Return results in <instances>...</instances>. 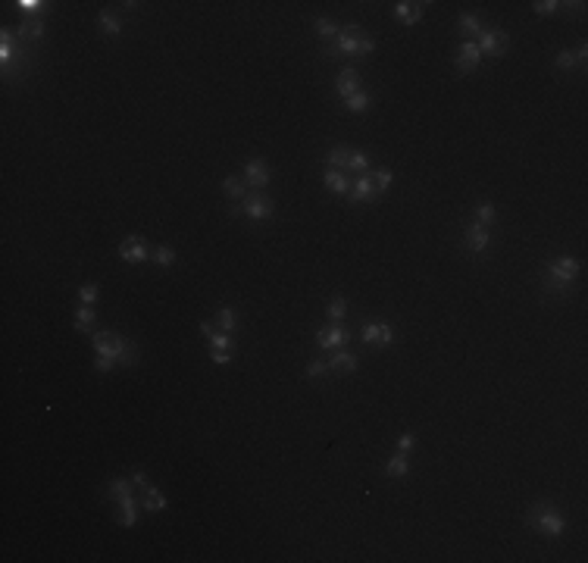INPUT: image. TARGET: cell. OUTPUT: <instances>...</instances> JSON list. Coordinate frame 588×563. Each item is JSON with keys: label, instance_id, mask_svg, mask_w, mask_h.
<instances>
[{"label": "cell", "instance_id": "16", "mask_svg": "<svg viewBox=\"0 0 588 563\" xmlns=\"http://www.w3.org/2000/svg\"><path fill=\"white\" fill-rule=\"evenodd\" d=\"M357 91H360V69L353 63H344V69L335 75V94H338V100H347Z\"/></svg>", "mask_w": 588, "mask_h": 563}, {"label": "cell", "instance_id": "31", "mask_svg": "<svg viewBox=\"0 0 588 563\" xmlns=\"http://www.w3.org/2000/svg\"><path fill=\"white\" fill-rule=\"evenodd\" d=\"M223 194L229 197L232 203H241L248 197V185H244L241 176H226L223 178Z\"/></svg>", "mask_w": 588, "mask_h": 563}, {"label": "cell", "instance_id": "35", "mask_svg": "<svg viewBox=\"0 0 588 563\" xmlns=\"http://www.w3.org/2000/svg\"><path fill=\"white\" fill-rule=\"evenodd\" d=\"M347 307H351V301H347V297H341V295H335L332 301L326 304V316H329V322H344Z\"/></svg>", "mask_w": 588, "mask_h": 563}, {"label": "cell", "instance_id": "42", "mask_svg": "<svg viewBox=\"0 0 588 563\" xmlns=\"http://www.w3.org/2000/svg\"><path fill=\"white\" fill-rule=\"evenodd\" d=\"M532 10H535V16H554V13H560V0H535L532 3Z\"/></svg>", "mask_w": 588, "mask_h": 563}, {"label": "cell", "instance_id": "47", "mask_svg": "<svg viewBox=\"0 0 588 563\" xmlns=\"http://www.w3.org/2000/svg\"><path fill=\"white\" fill-rule=\"evenodd\" d=\"M573 53H576V59H579V66L588 63V44H585V41H579V47H576Z\"/></svg>", "mask_w": 588, "mask_h": 563}, {"label": "cell", "instance_id": "19", "mask_svg": "<svg viewBox=\"0 0 588 563\" xmlns=\"http://www.w3.org/2000/svg\"><path fill=\"white\" fill-rule=\"evenodd\" d=\"M98 28L104 32V38H110V41H116V38H122V28H125V22H122V16L119 13H113V10H100L98 13Z\"/></svg>", "mask_w": 588, "mask_h": 563}, {"label": "cell", "instance_id": "14", "mask_svg": "<svg viewBox=\"0 0 588 563\" xmlns=\"http://www.w3.org/2000/svg\"><path fill=\"white\" fill-rule=\"evenodd\" d=\"M379 191H376L373 178H369V172H363V176L351 178V191H347V201L357 203V207H363V203H376L379 201Z\"/></svg>", "mask_w": 588, "mask_h": 563}, {"label": "cell", "instance_id": "38", "mask_svg": "<svg viewBox=\"0 0 588 563\" xmlns=\"http://www.w3.org/2000/svg\"><path fill=\"white\" fill-rule=\"evenodd\" d=\"M176 248H169V244H160V248H154V254H151V263H157L160 269H169V266H176Z\"/></svg>", "mask_w": 588, "mask_h": 563}, {"label": "cell", "instance_id": "24", "mask_svg": "<svg viewBox=\"0 0 588 563\" xmlns=\"http://www.w3.org/2000/svg\"><path fill=\"white\" fill-rule=\"evenodd\" d=\"M457 28H460V35H463V41H476L479 35H482L485 22H482V16H479V13H460L457 16Z\"/></svg>", "mask_w": 588, "mask_h": 563}, {"label": "cell", "instance_id": "34", "mask_svg": "<svg viewBox=\"0 0 588 563\" xmlns=\"http://www.w3.org/2000/svg\"><path fill=\"white\" fill-rule=\"evenodd\" d=\"M347 157H351V147H347V145L329 147V154H326V169H341V172H347Z\"/></svg>", "mask_w": 588, "mask_h": 563}, {"label": "cell", "instance_id": "40", "mask_svg": "<svg viewBox=\"0 0 588 563\" xmlns=\"http://www.w3.org/2000/svg\"><path fill=\"white\" fill-rule=\"evenodd\" d=\"M207 341H210V351H235V338H232V332H219V329H216Z\"/></svg>", "mask_w": 588, "mask_h": 563}, {"label": "cell", "instance_id": "48", "mask_svg": "<svg viewBox=\"0 0 588 563\" xmlns=\"http://www.w3.org/2000/svg\"><path fill=\"white\" fill-rule=\"evenodd\" d=\"M216 332V322H210V320H201V335L203 338H210V335Z\"/></svg>", "mask_w": 588, "mask_h": 563}, {"label": "cell", "instance_id": "4", "mask_svg": "<svg viewBox=\"0 0 588 563\" xmlns=\"http://www.w3.org/2000/svg\"><path fill=\"white\" fill-rule=\"evenodd\" d=\"M526 526L535 529L538 535H544V538H560L563 532H567V517H563L551 501H535V504L526 510Z\"/></svg>", "mask_w": 588, "mask_h": 563}, {"label": "cell", "instance_id": "25", "mask_svg": "<svg viewBox=\"0 0 588 563\" xmlns=\"http://www.w3.org/2000/svg\"><path fill=\"white\" fill-rule=\"evenodd\" d=\"M116 363L119 367H135L138 363V344L131 338H125V335H116Z\"/></svg>", "mask_w": 588, "mask_h": 563}, {"label": "cell", "instance_id": "13", "mask_svg": "<svg viewBox=\"0 0 588 563\" xmlns=\"http://www.w3.org/2000/svg\"><path fill=\"white\" fill-rule=\"evenodd\" d=\"M154 248L147 241H141L138 235H129L122 244H119V260L129 263V266H138V263H151Z\"/></svg>", "mask_w": 588, "mask_h": 563}, {"label": "cell", "instance_id": "18", "mask_svg": "<svg viewBox=\"0 0 588 563\" xmlns=\"http://www.w3.org/2000/svg\"><path fill=\"white\" fill-rule=\"evenodd\" d=\"M425 7L429 3H416V0H401V3H394V19L401 22V26H416L419 19L425 16Z\"/></svg>", "mask_w": 588, "mask_h": 563}, {"label": "cell", "instance_id": "2", "mask_svg": "<svg viewBox=\"0 0 588 563\" xmlns=\"http://www.w3.org/2000/svg\"><path fill=\"white\" fill-rule=\"evenodd\" d=\"M35 66V53L26 50V47L16 44L13 28H3L0 32V73L7 82H22Z\"/></svg>", "mask_w": 588, "mask_h": 563}, {"label": "cell", "instance_id": "21", "mask_svg": "<svg viewBox=\"0 0 588 563\" xmlns=\"http://www.w3.org/2000/svg\"><path fill=\"white\" fill-rule=\"evenodd\" d=\"M116 523L122 526V529H131V526L138 523V513H141V504H138V498L131 495V498H122V501H116Z\"/></svg>", "mask_w": 588, "mask_h": 563}, {"label": "cell", "instance_id": "26", "mask_svg": "<svg viewBox=\"0 0 588 563\" xmlns=\"http://www.w3.org/2000/svg\"><path fill=\"white\" fill-rule=\"evenodd\" d=\"M72 329H75V332H82V335H91L94 329H98V310L82 304V307L75 310V316H72Z\"/></svg>", "mask_w": 588, "mask_h": 563}, {"label": "cell", "instance_id": "37", "mask_svg": "<svg viewBox=\"0 0 588 563\" xmlns=\"http://www.w3.org/2000/svg\"><path fill=\"white\" fill-rule=\"evenodd\" d=\"M369 178H373L376 191H379V194H385V191L392 188V182H394V172L388 169V166H376V169H369Z\"/></svg>", "mask_w": 588, "mask_h": 563}, {"label": "cell", "instance_id": "33", "mask_svg": "<svg viewBox=\"0 0 588 563\" xmlns=\"http://www.w3.org/2000/svg\"><path fill=\"white\" fill-rule=\"evenodd\" d=\"M107 495H110L113 504H116V501H122V498H131V495H135V491H131V479L113 476L110 482H107Z\"/></svg>", "mask_w": 588, "mask_h": 563}, {"label": "cell", "instance_id": "39", "mask_svg": "<svg viewBox=\"0 0 588 563\" xmlns=\"http://www.w3.org/2000/svg\"><path fill=\"white\" fill-rule=\"evenodd\" d=\"M216 329L219 332H235L238 329V313L232 307H219L216 310Z\"/></svg>", "mask_w": 588, "mask_h": 563}, {"label": "cell", "instance_id": "8", "mask_svg": "<svg viewBox=\"0 0 588 563\" xmlns=\"http://www.w3.org/2000/svg\"><path fill=\"white\" fill-rule=\"evenodd\" d=\"M488 248H491V229L479 225L476 219L463 223V229H460V250L482 257V254H488Z\"/></svg>", "mask_w": 588, "mask_h": 563}, {"label": "cell", "instance_id": "3", "mask_svg": "<svg viewBox=\"0 0 588 563\" xmlns=\"http://www.w3.org/2000/svg\"><path fill=\"white\" fill-rule=\"evenodd\" d=\"M376 50V41L360 35V26L357 22H347L341 26V35L332 41V44H322L320 47V57L326 59H341V57H369Z\"/></svg>", "mask_w": 588, "mask_h": 563}, {"label": "cell", "instance_id": "41", "mask_svg": "<svg viewBox=\"0 0 588 563\" xmlns=\"http://www.w3.org/2000/svg\"><path fill=\"white\" fill-rule=\"evenodd\" d=\"M304 373H307V379H332V369H329V360H310Z\"/></svg>", "mask_w": 588, "mask_h": 563}, {"label": "cell", "instance_id": "44", "mask_svg": "<svg viewBox=\"0 0 588 563\" xmlns=\"http://www.w3.org/2000/svg\"><path fill=\"white\" fill-rule=\"evenodd\" d=\"M413 447H416V435H413V432H401V439H398V451H401V454H410Z\"/></svg>", "mask_w": 588, "mask_h": 563}, {"label": "cell", "instance_id": "29", "mask_svg": "<svg viewBox=\"0 0 588 563\" xmlns=\"http://www.w3.org/2000/svg\"><path fill=\"white\" fill-rule=\"evenodd\" d=\"M410 454H401V451H394L392 457L385 460V476L388 479H404L407 472H410Z\"/></svg>", "mask_w": 588, "mask_h": 563}, {"label": "cell", "instance_id": "9", "mask_svg": "<svg viewBox=\"0 0 588 563\" xmlns=\"http://www.w3.org/2000/svg\"><path fill=\"white\" fill-rule=\"evenodd\" d=\"M476 44H479V50H482V59L485 57L501 59L504 53H507V47H510V35L504 32V28H497V26H485L482 35L476 38Z\"/></svg>", "mask_w": 588, "mask_h": 563}, {"label": "cell", "instance_id": "23", "mask_svg": "<svg viewBox=\"0 0 588 563\" xmlns=\"http://www.w3.org/2000/svg\"><path fill=\"white\" fill-rule=\"evenodd\" d=\"M13 10L22 13L26 19H44V16L53 10V3H47V0H16Z\"/></svg>", "mask_w": 588, "mask_h": 563}, {"label": "cell", "instance_id": "7", "mask_svg": "<svg viewBox=\"0 0 588 563\" xmlns=\"http://www.w3.org/2000/svg\"><path fill=\"white\" fill-rule=\"evenodd\" d=\"M360 341H363L366 347H392L394 341H398V332H394V326L388 320H366L363 326H360Z\"/></svg>", "mask_w": 588, "mask_h": 563}, {"label": "cell", "instance_id": "10", "mask_svg": "<svg viewBox=\"0 0 588 563\" xmlns=\"http://www.w3.org/2000/svg\"><path fill=\"white\" fill-rule=\"evenodd\" d=\"M351 329L344 322H329V326L316 329V347L320 351H341V347L351 344Z\"/></svg>", "mask_w": 588, "mask_h": 563}, {"label": "cell", "instance_id": "46", "mask_svg": "<svg viewBox=\"0 0 588 563\" xmlns=\"http://www.w3.org/2000/svg\"><path fill=\"white\" fill-rule=\"evenodd\" d=\"M131 485H135V488H147L151 479H147V472H144V470H135V472H131Z\"/></svg>", "mask_w": 588, "mask_h": 563}, {"label": "cell", "instance_id": "1", "mask_svg": "<svg viewBox=\"0 0 588 563\" xmlns=\"http://www.w3.org/2000/svg\"><path fill=\"white\" fill-rule=\"evenodd\" d=\"M579 275H582V263L576 260V257H557V260L544 263V269H542V295L544 297L573 295Z\"/></svg>", "mask_w": 588, "mask_h": 563}, {"label": "cell", "instance_id": "30", "mask_svg": "<svg viewBox=\"0 0 588 563\" xmlns=\"http://www.w3.org/2000/svg\"><path fill=\"white\" fill-rule=\"evenodd\" d=\"M313 28H316V35H320L322 44H332V41L341 35V26H338L335 19H329V16H316V19H313Z\"/></svg>", "mask_w": 588, "mask_h": 563}, {"label": "cell", "instance_id": "15", "mask_svg": "<svg viewBox=\"0 0 588 563\" xmlns=\"http://www.w3.org/2000/svg\"><path fill=\"white\" fill-rule=\"evenodd\" d=\"M479 63H482V50H479V44H476V41H463V44L457 47V57H454V69H457V75L476 73Z\"/></svg>", "mask_w": 588, "mask_h": 563}, {"label": "cell", "instance_id": "17", "mask_svg": "<svg viewBox=\"0 0 588 563\" xmlns=\"http://www.w3.org/2000/svg\"><path fill=\"white\" fill-rule=\"evenodd\" d=\"M329 369H332V379H341V376H353L360 369V357L351 354V351H332L329 357Z\"/></svg>", "mask_w": 588, "mask_h": 563}, {"label": "cell", "instance_id": "22", "mask_svg": "<svg viewBox=\"0 0 588 563\" xmlns=\"http://www.w3.org/2000/svg\"><path fill=\"white\" fill-rule=\"evenodd\" d=\"M341 104H344V113H351V116H363V113L373 110L376 98H373V91H363V88H360L357 94H351V98L341 100Z\"/></svg>", "mask_w": 588, "mask_h": 563}, {"label": "cell", "instance_id": "12", "mask_svg": "<svg viewBox=\"0 0 588 563\" xmlns=\"http://www.w3.org/2000/svg\"><path fill=\"white\" fill-rule=\"evenodd\" d=\"M241 178H244V185H248V188H254V191H263L269 182H273V166H269L266 160L254 157V160H248V163H244V169H241Z\"/></svg>", "mask_w": 588, "mask_h": 563}, {"label": "cell", "instance_id": "32", "mask_svg": "<svg viewBox=\"0 0 588 563\" xmlns=\"http://www.w3.org/2000/svg\"><path fill=\"white\" fill-rule=\"evenodd\" d=\"M373 169V157L366 151H360V147H351V157H347V176L351 172H357V176H363V172Z\"/></svg>", "mask_w": 588, "mask_h": 563}, {"label": "cell", "instance_id": "45", "mask_svg": "<svg viewBox=\"0 0 588 563\" xmlns=\"http://www.w3.org/2000/svg\"><path fill=\"white\" fill-rule=\"evenodd\" d=\"M210 360H213L216 367H229V363H232V351H210Z\"/></svg>", "mask_w": 588, "mask_h": 563}, {"label": "cell", "instance_id": "27", "mask_svg": "<svg viewBox=\"0 0 588 563\" xmlns=\"http://www.w3.org/2000/svg\"><path fill=\"white\" fill-rule=\"evenodd\" d=\"M472 219H476L479 225H485V229H495L497 219H501V213H497L495 201H479L476 207H472Z\"/></svg>", "mask_w": 588, "mask_h": 563}, {"label": "cell", "instance_id": "6", "mask_svg": "<svg viewBox=\"0 0 588 563\" xmlns=\"http://www.w3.org/2000/svg\"><path fill=\"white\" fill-rule=\"evenodd\" d=\"M232 216H244V219H254V223H269V219H275V203H273V197H266L263 191H248V197L232 207Z\"/></svg>", "mask_w": 588, "mask_h": 563}, {"label": "cell", "instance_id": "36", "mask_svg": "<svg viewBox=\"0 0 588 563\" xmlns=\"http://www.w3.org/2000/svg\"><path fill=\"white\" fill-rule=\"evenodd\" d=\"M554 66L560 69V73H576V69H582L579 59H576V53H573V47H560L557 57H554Z\"/></svg>", "mask_w": 588, "mask_h": 563}, {"label": "cell", "instance_id": "11", "mask_svg": "<svg viewBox=\"0 0 588 563\" xmlns=\"http://www.w3.org/2000/svg\"><path fill=\"white\" fill-rule=\"evenodd\" d=\"M13 35H16V44L35 53V47H38L41 41H44L47 26H44V19H22L19 26L13 28Z\"/></svg>", "mask_w": 588, "mask_h": 563}, {"label": "cell", "instance_id": "20", "mask_svg": "<svg viewBox=\"0 0 588 563\" xmlns=\"http://www.w3.org/2000/svg\"><path fill=\"white\" fill-rule=\"evenodd\" d=\"M138 504H141L144 513H163L166 507H169V501H166V495L160 488L147 485V488H141V498H138Z\"/></svg>", "mask_w": 588, "mask_h": 563}, {"label": "cell", "instance_id": "5", "mask_svg": "<svg viewBox=\"0 0 588 563\" xmlns=\"http://www.w3.org/2000/svg\"><path fill=\"white\" fill-rule=\"evenodd\" d=\"M91 347H94V373L98 376H104V373H110L113 367H119L116 363V332H110V329H94L91 335Z\"/></svg>", "mask_w": 588, "mask_h": 563}, {"label": "cell", "instance_id": "43", "mask_svg": "<svg viewBox=\"0 0 588 563\" xmlns=\"http://www.w3.org/2000/svg\"><path fill=\"white\" fill-rule=\"evenodd\" d=\"M98 297H100L98 285H82V288H79V301L85 304V307H94V304H98Z\"/></svg>", "mask_w": 588, "mask_h": 563}, {"label": "cell", "instance_id": "28", "mask_svg": "<svg viewBox=\"0 0 588 563\" xmlns=\"http://www.w3.org/2000/svg\"><path fill=\"white\" fill-rule=\"evenodd\" d=\"M322 182H326V188L332 191V194L347 197V191H351V176L341 169H326L322 172Z\"/></svg>", "mask_w": 588, "mask_h": 563}]
</instances>
